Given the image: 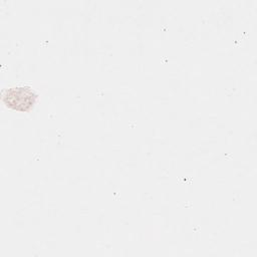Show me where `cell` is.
I'll return each mask as SVG.
<instances>
[{"label": "cell", "mask_w": 257, "mask_h": 257, "mask_svg": "<svg viewBox=\"0 0 257 257\" xmlns=\"http://www.w3.org/2000/svg\"><path fill=\"white\" fill-rule=\"evenodd\" d=\"M2 100L6 106L18 110H30L37 100V94L34 90L27 86H14L3 92Z\"/></svg>", "instance_id": "cell-1"}]
</instances>
